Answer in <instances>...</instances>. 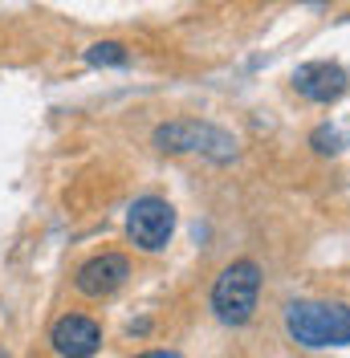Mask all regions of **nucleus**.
<instances>
[{"instance_id":"f257e3e1","label":"nucleus","mask_w":350,"mask_h":358,"mask_svg":"<svg viewBox=\"0 0 350 358\" xmlns=\"http://www.w3.org/2000/svg\"><path fill=\"white\" fill-rule=\"evenodd\" d=\"M285 330L302 346H346L350 342V306L342 301H293L285 310Z\"/></svg>"},{"instance_id":"f03ea898","label":"nucleus","mask_w":350,"mask_h":358,"mask_svg":"<svg viewBox=\"0 0 350 358\" xmlns=\"http://www.w3.org/2000/svg\"><path fill=\"white\" fill-rule=\"evenodd\" d=\"M257 293H261V268L253 261H232L212 285V310L224 326H244L257 310Z\"/></svg>"},{"instance_id":"7ed1b4c3","label":"nucleus","mask_w":350,"mask_h":358,"mask_svg":"<svg viewBox=\"0 0 350 358\" xmlns=\"http://www.w3.org/2000/svg\"><path fill=\"white\" fill-rule=\"evenodd\" d=\"M155 147L159 151H200V155L216 159V163H228L237 155V138L228 131H220L212 122H196V118H179V122H167L155 131Z\"/></svg>"},{"instance_id":"20e7f679","label":"nucleus","mask_w":350,"mask_h":358,"mask_svg":"<svg viewBox=\"0 0 350 358\" xmlns=\"http://www.w3.org/2000/svg\"><path fill=\"white\" fill-rule=\"evenodd\" d=\"M172 232H175V212H172V203L167 200H159V196H143V200L131 203V212H127V236H131L143 252H159V248H167Z\"/></svg>"},{"instance_id":"39448f33","label":"nucleus","mask_w":350,"mask_h":358,"mask_svg":"<svg viewBox=\"0 0 350 358\" xmlns=\"http://www.w3.org/2000/svg\"><path fill=\"white\" fill-rule=\"evenodd\" d=\"M350 86V73L338 62H306L293 69V90L309 102H338Z\"/></svg>"},{"instance_id":"423d86ee","label":"nucleus","mask_w":350,"mask_h":358,"mask_svg":"<svg viewBox=\"0 0 350 358\" xmlns=\"http://www.w3.org/2000/svg\"><path fill=\"white\" fill-rule=\"evenodd\" d=\"M127 277H131V261L122 252H102V257H90L86 265L74 273V285H78L82 297H110Z\"/></svg>"},{"instance_id":"0eeeda50","label":"nucleus","mask_w":350,"mask_h":358,"mask_svg":"<svg viewBox=\"0 0 350 358\" xmlns=\"http://www.w3.org/2000/svg\"><path fill=\"white\" fill-rule=\"evenodd\" d=\"M49 342H53V350L62 358H90L102 346V330H98V322L86 317V313H66V317L53 322Z\"/></svg>"},{"instance_id":"6e6552de","label":"nucleus","mask_w":350,"mask_h":358,"mask_svg":"<svg viewBox=\"0 0 350 358\" xmlns=\"http://www.w3.org/2000/svg\"><path fill=\"white\" fill-rule=\"evenodd\" d=\"M127 45H118V41H98V45H90L86 49V62L90 66H127Z\"/></svg>"},{"instance_id":"1a4fd4ad","label":"nucleus","mask_w":350,"mask_h":358,"mask_svg":"<svg viewBox=\"0 0 350 358\" xmlns=\"http://www.w3.org/2000/svg\"><path fill=\"white\" fill-rule=\"evenodd\" d=\"M338 143H342V134H338V131H326V127L314 134V147H318V151H330V155H334V151H342Z\"/></svg>"},{"instance_id":"9d476101","label":"nucleus","mask_w":350,"mask_h":358,"mask_svg":"<svg viewBox=\"0 0 350 358\" xmlns=\"http://www.w3.org/2000/svg\"><path fill=\"white\" fill-rule=\"evenodd\" d=\"M134 358H183V355H175V350H147V355H134Z\"/></svg>"}]
</instances>
